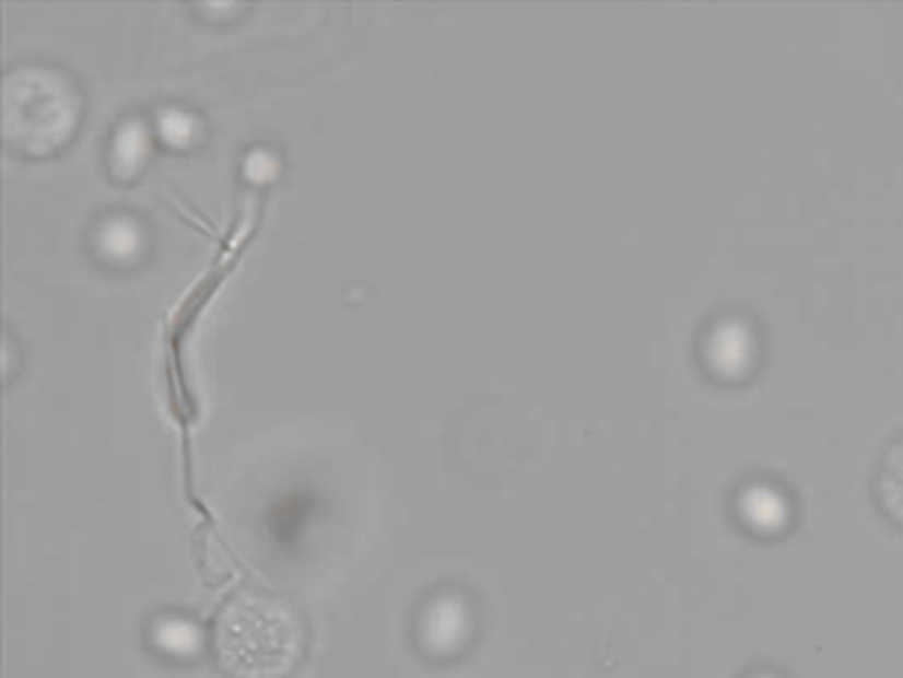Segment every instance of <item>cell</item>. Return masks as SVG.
Listing matches in <instances>:
<instances>
[{"instance_id": "obj_1", "label": "cell", "mask_w": 903, "mask_h": 678, "mask_svg": "<svg viewBox=\"0 0 903 678\" xmlns=\"http://www.w3.org/2000/svg\"><path fill=\"white\" fill-rule=\"evenodd\" d=\"M212 644L228 678H286L303 661L305 626L284 599L242 592L218 615Z\"/></svg>"}, {"instance_id": "obj_2", "label": "cell", "mask_w": 903, "mask_h": 678, "mask_svg": "<svg viewBox=\"0 0 903 678\" xmlns=\"http://www.w3.org/2000/svg\"><path fill=\"white\" fill-rule=\"evenodd\" d=\"M80 117V98L72 83L48 67H22L5 78V138L24 152L43 154L72 136Z\"/></svg>"}, {"instance_id": "obj_3", "label": "cell", "mask_w": 903, "mask_h": 678, "mask_svg": "<svg viewBox=\"0 0 903 678\" xmlns=\"http://www.w3.org/2000/svg\"><path fill=\"white\" fill-rule=\"evenodd\" d=\"M143 149H146V136H143L141 125H125V130L115 143V165L117 170H133L138 162L143 160Z\"/></svg>"}]
</instances>
